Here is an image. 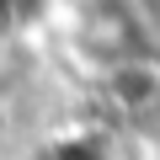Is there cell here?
<instances>
[{
	"label": "cell",
	"mask_w": 160,
	"mask_h": 160,
	"mask_svg": "<svg viewBox=\"0 0 160 160\" xmlns=\"http://www.w3.org/2000/svg\"><path fill=\"white\" fill-rule=\"evenodd\" d=\"M155 91H160V75H155L149 64H123V69H112V96H118L123 107H144V102H155Z\"/></svg>",
	"instance_id": "7a4b0ae2"
},
{
	"label": "cell",
	"mask_w": 160,
	"mask_h": 160,
	"mask_svg": "<svg viewBox=\"0 0 160 160\" xmlns=\"http://www.w3.org/2000/svg\"><path fill=\"white\" fill-rule=\"evenodd\" d=\"M43 11H48V0H0V32H11V27H32Z\"/></svg>",
	"instance_id": "277c9868"
},
{
	"label": "cell",
	"mask_w": 160,
	"mask_h": 160,
	"mask_svg": "<svg viewBox=\"0 0 160 160\" xmlns=\"http://www.w3.org/2000/svg\"><path fill=\"white\" fill-rule=\"evenodd\" d=\"M80 48L96 53V59L112 64V69H123V64H139V53L149 48V38H144V27H139L123 6L102 0V6L86 11V22H80Z\"/></svg>",
	"instance_id": "6da1fadb"
},
{
	"label": "cell",
	"mask_w": 160,
	"mask_h": 160,
	"mask_svg": "<svg viewBox=\"0 0 160 160\" xmlns=\"http://www.w3.org/2000/svg\"><path fill=\"white\" fill-rule=\"evenodd\" d=\"M43 160H107V139L102 133H69V139L48 144Z\"/></svg>",
	"instance_id": "3957f363"
}]
</instances>
